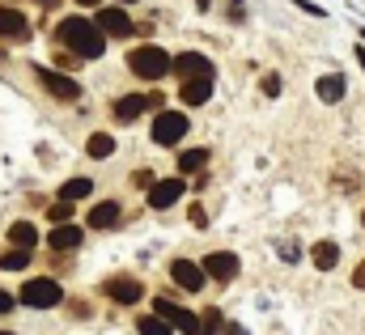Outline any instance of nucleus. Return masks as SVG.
Segmentation results:
<instances>
[{"instance_id":"1","label":"nucleus","mask_w":365,"mask_h":335,"mask_svg":"<svg viewBox=\"0 0 365 335\" xmlns=\"http://www.w3.org/2000/svg\"><path fill=\"white\" fill-rule=\"evenodd\" d=\"M60 42H64L77 59H98V55L106 51V34L98 30V21H85L81 13L60 21Z\"/></svg>"},{"instance_id":"2","label":"nucleus","mask_w":365,"mask_h":335,"mask_svg":"<svg viewBox=\"0 0 365 335\" xmlns=\"http://www.w3.org/2000/svg\"><path fill=\"white\" fill-rule=\"evenodd\" d=\"M128 64H132V72L140 76V81H162L170 68H174V59L162 51V47H153V42H145V47H136L132 55H128Z\"/></svg>"},{"instance_id":"3","label":"nucleus","mask_w":365,"mask_h":335,"mask_svg":"<svg viewBox=\"0 0 365 335\" xmlns=\"http://www.w3.org/2000/svg\"><path fill=\"white\" fill-rule=\"evenodd\" d=\"M21 302L34 306V310H51V306L64 302V289H60L55 280H47V276H34V280L21 285Z\"/></svg>"},{"instance_id":"4","label":"nucleus","mask_w":365,"mask_h":335,"mask_svg":"<svg viewBox=\"0 0 365 335\" xmlns=\"http://www.w3.org/2000/svg\"><path fill=\"white\" fill-rule=\"evenodd\" d=\"M187 132H191V123H187L183 110H157V119H153V140L157 144H179Z\"/></svg>"},{"instance_id":"5","label":"nucleus","mask_w":365,"mask_h":335,"mask_svg":"<svg viewBox=\"0 0 365 335\" xmlns=\"http://www.w3.org/2000/svg\"><path fill=\"white\" fill-rule=\"evenodd\" d=\"M34 76H38V85H43L47 93H55L60 102H77V98H81V85H77L72 76H64V72L47 68V64H38V68H34Z\"/></svg>"},{"instance_id":"6","label":"nucleus","mask_w":365,"mask_h":335,"mask_svg":"<svg viewBox=\"0 0 365 335\" xmlns=\"http://www.w3.org/2000/svg\"><path fill=\"white\" fill-rule=\"evenodd\" d=\"M157 306V319H166L174 331H183V335H204V323L191 314V310H183V306H174V302H166V297H157L153 302Z\"/></svg>"},{"instance_id":"7","label":"nucleus","mask_w":365,"mask_h":335,"mask_svg":"<svg viewBox=\"0 0 365 335\" xmlns=\"http://www.w3.org/2000/svg\"><path fill=\"white\" fill-rule=\"evenodd\" d=\"M162 106V98L157 93H128V98H119L111 110H115V119L119 123H132V119H140L145 110H157Z\"/></svg>"},{"instance_id":"8","label":"nucleus","mask_w":365,"mask_h":335,"mask_svg":"<svg viewBox=\"0 0 365 335\" xmlns=\"http://www.w3.org/2000/svg\"><path fill=\"white\" fill-rule=\"evenodd\" d=\"M174 72H179V81H196V76H217V68H213V59H208L204 51H183V55L174 59Z\"/></svg>"},{"instance_id":"9","label":"nucleus","mask_w":365,"mask_h":335,"mask_svg":"<svg viewBox=\"0 0 365 335\" xmlns=\"http://www.w3.org/2000/svg\"><path fill=\"white\" fill-rule=\"evenodd\" d=\"M170 276H174V285H183L187 293H200L204 280H208L204 263H191V259H174V263H170Z\"/></svg>"},{"instance_id":"10","label":"nucleus","mask_w":365,"mask_h":335,"mask_svg":"<svg viewBox=\"0 0 365 335\" xmlns=\"http://www.w3.org/2000/svg\"><path fill=\"white\" fill-rule=\"evenodd\" d=\"M102 289H106V297H111V302H119V306H132V302H140V297H145L140 280H132V276H111Z\"/></svg>"},{"instance_id":"11","label":"nucleus","mask_w":365,"mask_h":335,"mask_svg":"<svg viewBox=\"0 0 365 335\" xmlns=\"http://www.w3.org/2000/svg\"><path fill=\"white\" fill-rule=\"evenodd\" d=\"M0 38L9 42H30V21L21 8H0Z\"/></svg>"},{"instance_id":"12","label":"nucleus","mask_w":365,"mask_h":335,"mask_svg":"<svg viewBox=\"0 0 365 335\" xmlns=\"http://www.w3.org/2000/svg\"><path fill=\"white\" fill-rule=\"evenodd\" d=\"M183 191H187V187H183V174H179V178H162V183L149 187V204H153V208H170V204L183 200Z\"/></svg>"},{"instance_id":"13","label":"nucleus","mask_w":365,"mask_h":335,"mask_svg":"<svg viewBox=\"0 0 365 335\" xmlns=\"http://www.w3.org/2000/svg\"><path fill=\"white\" fill-rule=\"evenodd\" d=\"M94 21H98V30H102V34H115V38H128V34H136L123 8H98V17H94Z\"/></svg>"},{"instance_id":"14","label":"nucleus","mask_w":365,"mask_h":335,"mask_svg":"<svg viewBox=\"0 0 365 335\" xmlns=\"http://www.w3.org/2000/svg\"><path fill=\"white\" fill-rule=\"evenodd\" d=\"M204 272L213 276V280H234L238 276V255H230V251H213L208 259H204Z\"/></svg>"},{"instance_id":"15","label":"nucleus","mask_w":365,"mask_h":335,"mask_svg":"<svg viewBox=\"0 0 365 335\" xmlns=\"http://www.w3.org/2000/svg\"><path fill=\"white\" fill-rule=\"evenodd\" d=\"M119 217H123V212H119V204H115V200H102V204H94V208H89L85 225H89V229H115V225H119Z\"/></svg>"},{"instance_id":"16","label":"nucleus","mask_w":365,"mask_h":335,"mask_svg":"<svg viewBox=\"0 0 365 335\" xmlns=\"http://www.w3.org/2000/svg\"><path fill=\"white\" fill-rule=\"evenodd\" d=\"M187 106H204L213 98V76H196V81H183V93H179Z\"/></svg>"},{"instance_id":"17","label":"nucleus","mask_w":365,"mask_h":335,"mask_svg":"<svg viewBox=\"0 0 365 335\" xmlns=\"http://www.w3.org/2000/svg\"><path fill=\"white\" fill-rule=\"evenodd\" d=\"M315 93H319V102H340L344 98V72H327V76H319V85H315Z\"/></svg>"},{"instance_id":"18","label":"nucleus","mask_w":365,"mask_h":335,"mask_svg":"<svg viewBox=\"0 0 365 335\" xmlns=\"http://www.w3.org/2000/svg\"><path fill=\"white\" fill-rule=\"evenodd\" d=\"M47 246H55V251H72V246H81V225H55V229L47 234Z\"/></svg>"},{"instance_id":"19","label":"nucleus","mask_w":365,"mask_h":335,"mask_svg":"<svg viewBox=\"0 0 365 335\" xmlns=\"http://www.w3.org/2000/svg\"><path fill=\"white\" fill-rule=\"evenodd\" d=\"M9 242H13L17 251H30V246L38 242V229H34L30 221H13V225H9Z\"/></svg>"},{"instance_id":"20","label":"nucleus","mask_w":365,"mask_h":335,"mask_svg":"<svg viewBox=\"0 0 365 335\" xmlns=\"http://www.w3.org/2000/svg\"><path fill=\"white\" fill-rule=\"evenodd\" d=\"M310 259H315V268H319V272H332V268L340 263V246H336V242H315Z\"/></svg>"},{"instance_id":"21","label":"nucleus","mask_w":365,"mask_h":335,"mask_svg":"<svg viewBox=\"0 0 365 335\" xmlns=\"http://www.w3.org/2000/svg\"><path fill=\"white\" fill-rule=\"evenodd\" d=\"M85 153H89V157H98V161H102V157H111V153H115V136H111V132H94V136H89V144H85Z\"/></svg>"},{"instance_id":"22","label":"nucleus","mask_w":365,"mask_h":335,"mask_svg":"<svg viewBox=\"0 0 365 335\" xmlns=\"http://www.w3.org/2000/svg\"><path fill=\"white\" fill-rule=\"evenodd\" d=\"M94 191V183L89 178H68L64 187H60V200H68V204H77V200H85Z\"/></svg>"},{"instance_id":"23","label":"nucleus","mask_w":365,"mask_h":335,"mask_svg":"<svg viewBox=\"0 0 365 335\" xmlns=\"http://www.w3.org/2000/svg\"><path fill=\"white\" fill-rule=\"evenodd\" d=\"M208 166V149H187L183 157H179V170L183 174H196V170H204Z\"/></svg>"},{"instance_id":"24","label":"nucleus","mask_w":365,"mask_h":335,"mask_svg":"<svg viewBox=\"0 0 365 335\" xmlns=\"http://www.w3.org/2000/svg\"><path fill=\"white\" fill-rule=\"evenodd\" d=\"M136 331H140V335H170L174 327H170L166 319H149V314H145V319L136 323Z\"/></svg>"},{"instance_id":"25","label":"nucleus","mask_w":365,"mask_h":335,"mask_svg":"<svg viewBox=\"0 0 365 335\" xmlns=\"http://www.w3.org/2000/svg\"><path fill=\"white\" fill-rule=\"evenodd\" d=\"M72 208H77V204H68V200H60V204H51V212H47V221H51V225H64V221L72 217Z\"/></svg>"},{"instance_id":"26","label":"nucleus","mask_w":365,"mask_h":335,"mask_svg":"<svg viewBox=\"0 0 365 335\" xmlns=\"http://www.w3.org/2000/svg\"><path fill=\"white\" fill-rule=\"evenodd\" d=\"M30 263V251H9L4 259H0V268H9V272H21Z\"/></svg>"},{"instance_id":"27","label":"nucleus","mask_w":365,"mask_h":335,"mask_svg":"<svg viewBox=\"0 0 365 335\" xmlns=\"http://www.w3.org/2000/svg\"><path fill=\"white\" fill-rule=\"evenodd\" d=\"M264 93H268V98H276V93H281V76H276V72H268V76H264Z\"/></svg>"},{"instance_id":"28","label":"nucleus","mask_w":365,"mask_h":335,"mask_svg":"<svg viewBox=\"0 0 365 335\" xmlns=\"http://www.w3.org/2000/svg\"><path fill=\"white\" fill-rule=\"evenodd\" d=\"M298 8H302V13H310V17H319V21L327 17V13H323V4H315V0H298Z\"/></svg>"},{"instance_id":"29","label":"nucleus","mask_w":365,"mask_h":335,"mask_svg":"<svg viewBox=\"0 0 365 335\" xmlns=\"http://www.w3.org/2000/svg\"><path fill=\"white\" fill-rule=\"evenodd\" d=\"M217 327H221V314L208 310V314H204V335H217Z\"/></svg>"},{"instance_id":"30","label":"nucleus","mask_w":365,"mask_h":335,"mask_svg":"<svg viewBox=\"0 0 365 335\" xmlns=\"http://www.w3.org/2000/svg\"><path fill=\"white\" fill-rule=\"evenodd\" d=\"M13 310V293H0V314H9Z\"/></svg>"},{"instance_id":"31","label":"nucleus","mask_w":365,"mask_h":335,"mask_svg":"<svg viewBox=\"0 0 365 335\" xmlns=\"http://www.w3.org/2000/svg\"><path fill=\"white\" fill-rule=\"evenodd\" d=\"M353 285H357V289H365V263L357 268V272H353Z\"/></svg>"},{"instance_id":"32","label":"nucleus","mask_w":365,"mask_h":335,"mask_svg":"<svg viewBox=\"0 0 365 335\" xmlns=\"http://www.w3.org/2000/svg\"><path fill=\"white\" fill-rule=\"evenodd\" d=\"M230 17H234V21L242 17V0H234V4H230Z\"/></svg>"},{"instance_id":"33","label":"nucleus","mask_w":365,"mask_h":335,"mask_svg":"<svg viewBox=\"0 0 365 335\" xmlns=\"http://www.w3.org/2000/svg\"><path fill=\"white\" fill-rule=\"evenodd\" d=\"M196 8H200V13H208V8H213V0H196Z\"/></svg>"},{"instance_id":"34","label":"nucleus","mask_w":365,"mask_h":335,"mask_svg":"<svg viewBox=\"0 0 365 335\" xmlns=\"http://www.w3.org/2000/svg\"><path fill=\"white\" fill-rule=\"evenodd\" d=\"M357 64L365 68V47H357Z\"/></svg>"},{"instance_id":"35","label":"nucleus","mask_w":365,"mask_h":335,"mask_svg":"<svg viewBox=\"0 0 365 335\" xmlns=\"http://www.w3.org/2000/svg\"><path fill=\"white\" fill-rule=\"evenodd\" d=\"M225 335H247L242 327H225Z\"/></svg>"},{"instance_id":"36","label":"nucleus","mask_w":365,"mask_h":335,"mask_svg":"<svg viewBox=\"0 0 365 335\" xmlns=\"http://www.w3.org/2000/svg\"><path fill=\"white\" fill-rule=\"evenodd\" d=\"M77 4H81V8H94V4H98V0H77Z\"/></svg>"},{"instance_id":"37","label":"nucleus","mask_w":365,"mask_h":335,"mask_svg":"<svg viewBox=\"0 0 365 335\" xmlns=\"http://www.w3.org/2000/svg\"><path fill=\"white\" fill-rule=\"evenodd\" d=\"M361 225H365V212H361Z\"/></svg>"}]
</instances>
